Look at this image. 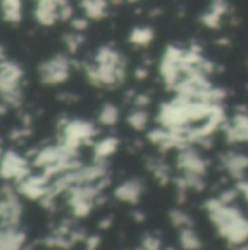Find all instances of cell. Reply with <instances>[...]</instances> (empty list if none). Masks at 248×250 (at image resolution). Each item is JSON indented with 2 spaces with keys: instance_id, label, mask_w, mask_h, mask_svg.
<instances>
[{
  "instance_id": "cell-6",
  "label": "cell",
  "mask_w": 248,
  "mask_h": 250,
  "mask_svg": "<svg viewBox=\"0 0 248 250\" xmlns=\"http://www.w3.org/2000/svg\"><path fill=\"white\" fill-rule=\"evenodd\" d=\"M130 42L139 47H146L153 40V31L148 26H137L130 32Z\"/></svg>"
},
{
  "instance_id": "cell-9",
  "label": "cell",
  "mask_w": 248,
  "mask_h": 250,
  "mask_svg": "<svg viewBox=\"0 0 248 250\" xmlns=\"http://www.w3.org/2000/svg\"><path fill=\"white\" fill-rule=\"evenodd\" d=\"M180 243L183 245L184 249H199V248L202 246V242H200L199 236H197L190 227L181 229V233H180Z\"/></svg>"
},
{
  "instance_id": "cell-5",
  "label": "cell",
  "mask_w": 248,
  "mask_h": 250,
  "mask_svg": "<svg viewBox=\"0 0 248 250\" xmlns=\"http://www.w3.org/2000/svg\"><path fill=\"white\" fill-rule=\"evenodd\" d=\"M82 7L91 19H101L107 15V0H82Z\"/></svg>"
},
{
  "instance_id": "cell-7",
  "label": "cell",
  "mask_w": 248,
  "mask_h": 250,
  "mask_svg": "<svg viewBox=\"0 0 248 250\" xmlns=\"http://www.w3.org/2000/svg\"><path fill=\"white\" fill-rule=\"evenodd\" d=\"M99 123L104 126H114L120 119V111L114 104H105L99 113Z\"/></svg>"
},
{
  "instance_id": "cell-12",
  "label": "cell",
  "mask_w": 248,
  "mask_h": 250,
  "mask_svg": "<svg viewBox=\"0 0 248 250\" xmlns=\"http://www.w3.org/2000/svg\"><path fill=\"white\" fill-rule=\"evenodd\" d=\"M170 218H171V223L177 227V229H186V227H190V218L186 212L180 211V209H174L171 214H170Z\"/></svg>"
},
{
  "instance_id": "cell-14",
  "label": "cell",
  "mask_w": 248,
  "mask_h": 250,
  "mask_svg": "<svg viewBox=\"0 0 248 250\" xmlns=\"http://www.w3.org/2000/svg\"><path fill=\"white\" fill-rule=\"evenodd\" d=\"M149 104V97L146 94H139L134 100V105L139 108H145Z\"/></svg>"
},
{
  "instance_id": "cell-15",
  "label": "cell",
  "mask_w": 248,
  "mask_h": 250,
  "mask_svg": "<svg viewBox=\"0 0 248 250\" xmlns=\"http://www.w3.org/2000/svg\"><path fill=\"white\" fill-rule=\"evenodd\" d=\"M72 25H73V28H75V29H77V31H83V29L88 26V22H86V19L79 18V19H75V21L72 22Z\"/></svg>"
},
{
  "instance_id": "cell-17",
  "label": "cell",
  "mask_w": 248,
  "mask_h": 250,
  "mask_svg": "<svg viewBox=\"0 0 248 250\" xmlns=\"http://www.w3.org/2000/svg\"><path fill=\"white\" fill-rule=\"evenodd\" d=\"M86 245H88V248H89V249L96 248V246L99 245V237H91V239H88Z\"/></svg>"
},
{
  "instance_id": "cell-3",
  "label": "cell",
  "mask_w": 248,
  "mask_h": 250,
  "mask_svg": "<svg viewBox=\"0 0 248 250\" xmlns=\"http://www.w3.org/2000/svg\"><path fill=\"white\" fill-rule=\"evenodd\" d=\"M222 164L232 176L241 177L248 167V157L241 154H228L222 158Z\"/></svg>"
},
{
  "instance_id": "cell-8",
  "label": "cell",
  "mask_w": 248,
  "mask_h": 250,
  "mask_svg": "<svg viewBox=\"0 0 248 250\" xmlns=\"http://www.w3.org/2000/svg\"><path fill=\"white\" fill-rule=\"evenodd\" d=\"M127 123L134 129V130H143L148 126V113L145 108H136L127 116Z\"/></svg>"
},
{
  "instance_id": "cell-10",
  "label": "cell",
  "mask_w": 248,
  "mask_h": 250,
  "mask_svg": "<svg viewBox=\"0 0 248 250\" xmlns=\"http://www.w3.org/2000/svg\"><path fill=\"white\" fill-rule=\"evenodd\" d=\"M1 9L7 21L20 19V0H3Z\"/></svg>"
},
{
  "instance_id": "cell-18",
  "label": "cell",
  "mask_w": 248,
  "mask_h": 250,
  "mask_svg": "<svg viewBox=\"0 0 248 250\" xmlns=\"http://www.w3.org/2000/svg\"><path fill=\"white\" fill-rule=\"evenodd\" d=\"M136 76L140 79H145L146 76H148V69L146 67H139V69H136Z\"/></svg>"
},
{
  "instance_id": "cell-16",
  "label": "cell",
  "mask_w": 248,
  "mask_h": 250,
  "mask_svg": "<svg viewBox=\"0 0 248 250\" xmlns=\"http://www.w3.org/2000/svg\"><path fill=\"white\" fill-rule=\"evenodd\" d=\"M238 192L246 198V201L248 202V180H244V182H240L238 186H237Z\"/></svg>"
},
{
  "instance_id": "cell-13",
  "label": "cell",
  "mask_w": 248,
  "mask_h": 250,
  "mask_svg": "<svg viewBox=\"0 0 248 250\" xmlns=\"http://www.w3.org/2000/svg\"><path fill=\"white\" fill-rule=\"evenodd\" d=\"M161 246V240L156 236L152 234H146L142 240V248L143 249H159Z\"/></svg>"
},
{
  "instance_id": "cell-4",
  "label": "cell",
  "mask_w": 248,
  "mask_h": 250,
  "mask_svg": "<svg viewBox=\"0 0 248 250\" xmlns=\"http://www.w3.org/2000/svg\"><path fill=\"white\" fill-rule=\"evenodd\" d=\"M118 145H120V141L117 138H114V136L104 138L99 142H96V145L94 148L95 149L94 154H95L96 161H102L104 163L108 157H111L118 149Z\"/></svg>"
},
{
  "instance_id": "cell-1",
  "label": "cell",
  "mask_w": 248,
  "mask_h": 250,
  "mask_svg": "<svg viewBox=\"0 0 248 250\" xmlns=\"http://www.w3.org/2000/svg\"><path fill=\"white\" fill-rule=\"evenodd\" d=\"M178 167L187 177H203L206 173V163L205 160L189 146L181 149L178 154Z\"/></svg>"
},
{
  "instance_id": "cell-2",
  "label": "cell",
  "mask_w": 248,
  "mask_h": 250,
  "mask_svg": "<svg viewBox=\"0 0 248 250\" xmlns=\"http://www.w3.org/2000/svg\"><path fill=\"white\" fill-rule=\"evenodd\" d=\"M142 192H143V183L137 179H132V180H127L124 183H121L117 189H115V198L121 202H126V204H137L140 201V196H142Z\"/></svg>"
},
{
  "instance_id": "cell-11",
  "label": "cell",
  "mask_w": 248,
  "mask_h": 250,
  "mask_svg": "<svg viewBox=\"0 0 248 250\" xmlns=\"http://www.w3.org/2000/svg\"><path fill=\"white\" fill-rule=\"evenodd\" d=\"M221 21H222V15H219L218 12H215L212 9L202 16V23L212 29H218L221 26Z\"/></svg>"
}]
</instances>
